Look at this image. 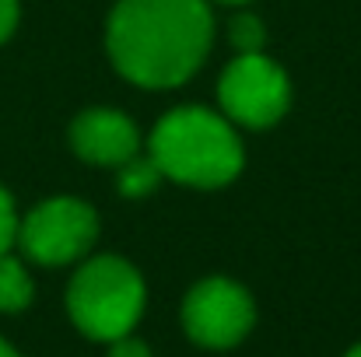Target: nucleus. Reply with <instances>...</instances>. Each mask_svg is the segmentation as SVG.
<instances>
[{"mask_svg": "<svg viewBox=\"0 0 361 357\" xmlns=\"http://www.w3.org/2000/svg\"><path fill=\"white\" fill-rule=\"evenodd\" d=\"M35 298V284H32V273L25 270V263L11 252L0 256V312L4 315H14V312H25Z\"/></svg>", "mask_w": 361, "mask_h": 357, "instance_id": "6e6552de", "label": "nucleus"}, {"mask_svg": "<svg viewBox=\"0 0 361 357\" xmlns=\"http://www.w3.org/2000/svg\"><path fill=\"white\" fill-rule=\"evenodd\" d=\"M71 147L95 168H120L123 161L140 154V130L120 109L92 106L71 123Z\"/></svg>", "mask_w": 361, "mask_h": 357, "instance_id": "0eeeda50", "label": "nucleus"}, {"mask_svg": "<svg viewBox=\"0 0 361 357\" xmlns=\"http://www.w3.org/2000/svg\"><path fill=\"white\" fill-rule=\"evenodd\" d=\"M221 116L245 130H267L291 106V81L267 53H235L218 81Z\"/></svg>", "mask_w": 361, "mask_h": 357, "instance_id": "423d86ee", "label": "nucleus"}, {"mask_svg": "<svg viewBox=\"0 0 361 357\" xmlns=\"http://www.w3.org/2000/svg\"><path fill=\"white\" fill-rule=\"evenodd\" d=\"M147 154L161 179L197 189L228 186L245 165L235 123L204 106H179L165 113L147 137Z\"/></svg>", "mask_w": 361, "mask_h": 357, "instance_id": "f03ea898", "label": "nucleus"}, {"mask_svg": "<svg viewBox=\"0 0 361 357\" xmlns=\"http://www.w3.org/2000/svg\"><path fill=\"white\" fill-rule=\"evenodd\" d=\"M147 305L144 277L123 256H92L67 284V315L78 333L113 344L140 322Z\"/></svg>", "mask_w": 361, "mask_h": 357, "instance_id": "7ed1b4c3", "label": "nucleus"}, {"mask_svg": "<svg viewBox=\"0 0 361 357\" xmlns=\"http://www.w3.org/2000/svg\"><path fill=\"white\" fill-rule=\"evenodd\" d=\"M14 238H18V211H14L11 193L0 186V256H4V252H11Z\"/></svg>", "mask_w": 361, "mask_h": 357, "instance_id": "9b49d317", "label": "nucleus"}, {"mask_svg": "<svg viewBox=\"0 0 361 357\" xmlns=\"http://www.w3.org/2000/svg\"><path fill=\"white\" fill-rule=\"evenodd\" d=\"M99 238V214L78 196H53L18 218V238L25 259L39 266H67L92 252Z\"/></svg>", "mask_w": 361, "mask_h": 357, "instance_id": "20e7f679", "label": "nucleus"}, {"mask_svg": "<svg viewBox=\"0 0 361 357\" xmlns=\"http://www.w3.org/2000/svg\"><path fill=\"white\" fill-rule=\"evenodd\" d=\"M0 357H21V354H18V351H14V347L4 340V337H0Z\"/></svg>", "mask_w": 361, "mask_h": 357, "instance_id": "4468645a", "label": "nucleus"}, {"mask_svg": "<svg viewBox=\"0 0 361 357\" xmlns=\"http://www.w3.org/2000/svg\"><path fill=\"white\" fill-rule=\"evenodd\" d=\"M106 357H154V354H151V347H147L140 337L126 333V337H120V340L109 344V354Z\"/></svg>", "mask_w": 361, "mask_h": 357, "instance_id": "f8f14e48", "label": "nucleus"}, {"mask_svg": "<svg viewBox=\"0 0 361 357\" xmlns=\"http://www.w3.org/2000/svg\"><path fill=\"white\" fill-rule=\"evenodd\" d=\"M218 4H228V7H242V4H249V0H218Z\"/></svg>", "mask_w": 361, "mask_h": 357, "instance_id": "2eb2a0df", "label": "nucleus"}, {"mask_svg": "<svg viewBox=\"0 0 361 357\" xmlns=\"http://www.w3.org/2000/svg\"><path fill=\"white\" fill-rule=\"evenodd\" d=\"M183 333L204 351H232L256 326V301L232 277H204L179 308Z\"/></svg>", "mask_w": 361, "mask_h": 357, "instance_id": "39448f33", "label": "nucleus"}, {"mask_svg": "<svg viewBox=\"0 0 361 357\" xmlns=\"http://www.w3.org/2000/svg\"><path fill=\"white\" fill-rule=\"evenodd\" d=\"M158 182H161V172L151 161V154H133L130 161H123L116 168V186L126 200H140V196L154 193Z\"/></svg>", "mask_w": 361, "mask_h": 357, "instance_id": "1a4fd4ad", "label": "nucleus"}, {"mask_svg": "<svg viewBox=\"0 0 361 357\" xmlns=\"http://www.w3.org/2000/svg\"><path fill=\"white\" fill-rule=\"evenodd\" d=\"M18 0H0V46L14 35V28H18Z\"/></svg>", "mask_w": 361, "mask_h": 357, "instance_id": "ddd939ff", "label": "nucleus"}, {"mask_svg": "<svg viewBox=\"0 0 361 357\" xmlns=\"http://www.w3.org/2000/svg\"><path fill=\"white\" fill-rule=\"evenodd\" d=\"M214 42L211 0H116L106 25L113 67L137 88L186 84Z\"/></svg>", "mask_w": 361, "mask_h": 357, "instance_id": "f257e3e1", "label": "nucleus"}, {"mask_svg": "<svg viewBox=\"0 0 361 357\" xmlns=\"http://www.w3.org/2000/svg\"><path fill=\"white\" fill-rule=\"evenodd\" d=\"M344 357H361V344H355V347H351V351H348Z\"/></svg>", "mask_w": 361, "mask_h": 357, "instance_id": "dca6fc26", "label": "nucleus"}, {"mask_svg": "<svg viewBox=\"0 0 361 357\" xmlns=\"http://www.w3.org/2000/svg\"><path fill=\"white\" fill-rule=\"evenodd\" d=\"M228 42L235 53H263L267 46V28L256 14H235L228 21Z\"/></svg>", "mask_w": 361, "mask_h": 357, "instance_id": "9d476101", "label": "nucleus"}]
</instances>
